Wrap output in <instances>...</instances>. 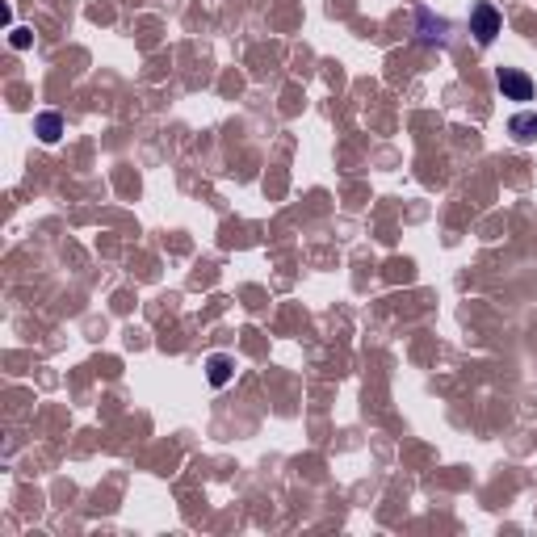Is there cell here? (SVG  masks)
<instances>
[{"label":"cell","mask_w":537,"mask_h":537,"mask_svg":"<svg viewBox=\"0 0 537 537\" xmlns=\"http://www.w3.org/2000/svg\"><path fill=\"white\" fill-rule=\"evenodd\" d=\"M454 34H458V26L449 17H437L433 9L416 13V42H424V47H449Z\"/></svg>","instance_id":"6da1fadb"},{"label":"cell","mask_w":537,"mask_h":537,"mask_svg":"<svg viewBox=\"0 0 537 537\" xmlns=\"http://www.w3.org/2000/svg\"><path fill=\"white\" fill-rule=\"evenodd\" d=\"M500 30H504L500 9L491 5V0H479V5L470 9V34H475V42L479 47H491V42L500 38Z\"/></svg>","instance_id":"7a4b0ae2"},{"label":"cell","mask_w":537,"mask_h":537,"mask_svg":"<svg viewBox=\"0 0 537 537\" xmlns=\"http://www.w3.org/2000/svg\"><path fill=\"white\" fill-rule=\"evenodd\" d=\"M9 42H13V47H17V51H26V47H30V42H34V34H30V30H13V34H9Z\"/></svg>","instance_id":"52a82bcc"},{"label":"cell","mask_w":537,"mask_h":537,"mask_svg":"<svg viewBox=\"0 0 537 537\" xmlns=\"http://www.w3.org/2000/svg\"><path fill=\"white\" fill-rule=\"evenodd\" d=\"M206 378H210V386H223L235 378V357H227V353H214L210 361H206Z\"/></svg>","instance_id":"5b68a950"},{"label":"cell","mask_w":537,"mask_h":537,"mask_svg":"<svg viewBox=\"0 0 537 537\" xmlns=\"http://www.w3.org/2000/svg\"><path fill=\"white\" fill-rule=\"evenodd\" d=\"M508 135L517 143H537V114L533 110H521L508 118Z\"/></svg>","instance_id":"277c9868"},{"label":"cell","mask_w":537,"mask_h":537,"mask_svg":"<svg viewBox=\"0 0 537 537\" xmlns=\"http://www.w3.org/2000/svg\"><path fill=\"white\" fill-rule=\"evenodd\" d=\"M496 89L504 93V101H533V80L521 68H500L496 72Z\"/></svg>","instance_id":"3957f363"},{"label":"cell","mask_w":537,"mask_h":537,"mask_svg":"<svg viewBox=\"0 0 537 537\" xmlns=\"http://www.w3.org/2000/svg\"><path fill=\"white\" fill-rule=\"evenodd\" d=\"M34 135H38L42 143H59V135H63V118H59L55 110L38 114V118H34Z\"/></svg>","instance_id":"8992f818"}]
</instances>
